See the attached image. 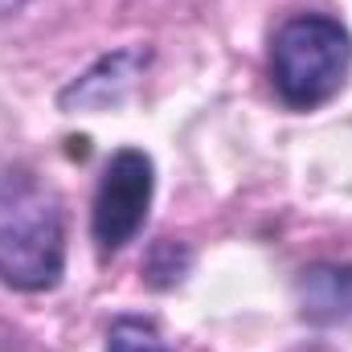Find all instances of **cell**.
Instances as JSON below:
<instances>
[{"mask_svg":"<svg viewBox=\"0 0 352 352\" xmlns=\"http://www.w3.org/2000/svg\"><path fill=\"white\" fill-rule=\"evenodd\" d=\"M66 266V226L58 192L25 168L0 173V278L16 291L58 287Z\"/></svg>","mask_w":352,"mask_h":352,"instance_id":"obj_1","label":"cell"},{"mask_svg":"<svg viewBox=\"0 0 352 352\" xmlns=\"http://www.w3.org/2000/svg\"><path fill=\"white\" fill-rule=\"evenodd\" d=\"M352 66V37L336 16L299 12L278 25L270 41V78L283 102L320 107L328 102Z\"/></svg>","mask_w":352,"mask_h":352,"instance_id":"obj_2","label":"cell"},{"mask_svg":"<svg viewBox=\"0 0 352 352\" xmlns=\"http://www.w3.org/2000/svg\"><path fill=\"white\" fill-rule=\"evenodd\" d=\"M152 188H156V176L144 152L123 148L107 160L98 192H94V213H90L98 250H119L140 234L148 205H152Z\"/></svg>","mask_w":352,"mask_h":352,"instance_id":"obj_3","label":"cell"},{"mask_svg":"<svg viewBox=\"0 0 352 352\" xmlns=\"http://www.w3.org/2000/svg\"><path fill=\"white\" fill-rule=\"evenodd\" d=\"M148 62H152V54L144 45H127V50H115V54L98 58L82 78H74L62 90V107L66 111H107V107H115L135 87V78L148 70Z\"/></svg>","mask_w":352,"mask_h":352,"instance_id":"obj_4","label":"cell"},{"mask_svg":"<svg viewBox=\"0 0 352 352\" xmlns=\"http://www.w3.org/2000/svg\"><path fill=\"white\" fill-rule=\"evenodd\" d=\"M320 278L328 283V295H307L303 311L316 316V320H336L344 311V287H352V270H336V266H320Z\"/></svg>","mask_w":352,"mask_h":352,"instance_id":"obj_6","label":"cell"},{"mask_svg":"<svg viewBox=\"0 0 352 352\" xmlns=\"http://www.w3.org/2000/svg\"><path fill=\"white\" fill-rule=\"evenodd\" d=\"M107 352H173L164 344V336L148 324V320H115L111 336H107Z\"/></svg>","mask_w":352,"mask_h":352,"instance_id":"obj_5","label":"cell"},{"mask_svg":"<svg viewBox=\"0 0 352 352\" xmlns=\"http://www.w3.org/2000/svg\"><path fill=\"white\" fill-rule=\"evenodd\" d=\"M16 4H25V0H0V8L8 12V8H16Z\"/></svg>","mask_w":352,"mask_h":352,"instance_id":"obj_7","label":"cell"}]
</instances>
